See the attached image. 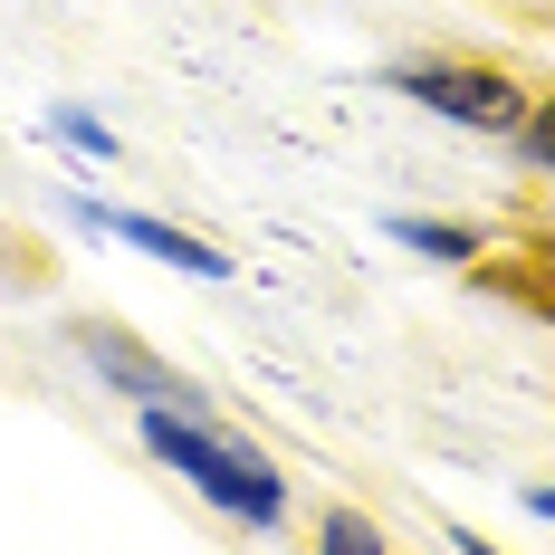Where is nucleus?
<instances>
[{
    "mask_svg": "<svg viewBox=\"0 0 555 555\" xmlns=\"http://www.w3.org/2000/svg\"><path fill=\"white\" fill-rule=\"evenodd\" d=\"M144 450H154V460H172V469H182L202 499H221L230 517H259V527L278 517V479L249 460V450L211 441V431H192V422H172V412H144Z\"/></svg>",
    "mask_w": 555,
    "mask_h": 555,
    "instance_id": "obj_1",
    "label": "nucleus"
},
{
    "mask_svg": "<svg viewBox=\"0 0 555 555\" xmlns=\"http://www.w3.org/2000/svg\"><path fill=\"white\" fill-rule=\"evenodd\" d=\"M527 507H537V517H555V489H527Z\"/></svg>",
    "mask_w": 555,
    "mask_h": 555,
    "instance_id": "obj_9",
    "label": "nucleus"
},
{
    "mask_svg": "<svg viewBox=\"0 0 555 555\" xmlns=\"http://www.w3.org/2000/svg\"><path fill=\"white\" fill-rule=\"evenodd\" d=\"M87 354L106 364L115 384L154 392V402H182V384H172V374H164V364H154V354H134V345H125V335H115V326H87Z\"/></svg>",
    "mask_w": 555,
    "mask_h": 555,
    "instance_id": "obj_4",
    "label": "nucleus"
},
{
    "mask_svg": "<svg viewBox=\"0 0 555 555\" xmlns=\"http://www.w3.org/2000/svg\"><path fill=\"white\" fill-rule=\"evenodd\" d=\"M402 240H412V249H431V259H479V240H469V230H450V221H402Z\"/></svg>",
    "mask_w": 555,
    "mask_h": 555,
    "instance_id": "obj_5",
    "label": "nucleus"
},
{
    "mask_svg": "<svg viewBox=\"0 0 555 555\" xmlns=\"http://www.w3.org/2000/svg\"><path fill=\"white\" fill-rule=\"evenodd\" d=\"M57 134H67V144H87L96 164H106V154H115V134H106V125H96V115H77V106L57 115Z\"/></svg>",
    "mask_w": 555,
    "mask_h": 555,
    "instance_id": "obj_6",
    "label": "nucleus"
},
{
    "mask_svg": "<svg viewBox=\"0 0 555 555\" xmlns=\"http://www.w3.org/2000/svg\"><path fill=\"white\" fill-rule=\"evenodd\" d=\"M517 134H527V154H537V164H555V106H546V115H527Z\"/></svg>",
    "mask_w": 555,
    "mask_h": 555,
    "instance_id": "obj_8",
    "label": "nucleus"
},
{
    "mask_svg": "<svg viewBox=\"0 0 555 555\" xmlns=\"http://www.w3.org/2000/svg\"><path fill=\"white\" fill-rule=\"evenodd\" d=\"M96 230H115V240H134V249H154V259H172V269H192V278H230L221 249H202L192 230H172V221H144V211H96V202H77Z\"/></svg>",
    "mask_w": 555,
    "mask_h": 555,
    "instance_id": "obj_3",
    "label": "nucleus"
},
{
    "mask_svg": "<svg viewBox=\"0 0 555 555\" xmlns=\"http://www.w3.org/2000/svg\"><path fill=\"white\" fill-rule=\"evenodd\" d=\"M392 87L412 106H441L450 125H479V134H517L527 125V96L507 77H489V67H392Z\"/></svg>",
    "mask_w": 555,
    "mask_h": 555,
    "instance_id": "obj_2",
    "label": "nucleus"
},
{
    "mask_svg": "<svg viewBox=\"0 0 555 555\" xmlns=\"http://www.w3.org/2000/svg\"><path fill=\"white\" fill-rule=\"evenodd\" d=\"M326 546H354V555H374V546H384V537H374L364 517H326Z\"/></svg>",
    "mask_w": 555,
    "mask_h": 555,
    "instance_id": "obj_7",
    "label": "nucleus"
}]
</instances>
